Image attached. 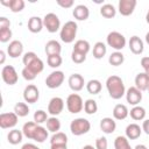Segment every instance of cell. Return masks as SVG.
<instances>
[{
    "label": "cell",
    "instance_id": "obj_1",
    "mask_svg": "<svg viewBox=\"0 0 149 149\" xmlns=\"http://www.w3.org/2000/svg\"><path fill=\"white\" fill-rule=\"evenodd\" d=\"M106 88L112 99H121L126 94V87L121 77L116 74H112L106 79Z\"/></svg>",
    "mask_w": 149,
    "mask_h": 149
},
{
    "label": "cell",
    "instance_id": "obj_2",
    "mask_svg": "<svg viewBox=\"0 0 149 149\" xmlns=\"http://www.w3.org/2000/svg\"><path fill=\"white\" fill-rule=\"evenodd\" d=\"M78 26L74 21H68L59 30V37L64 43H72L77 35Z\"/></svg>",
    "mask_w": 149,
    "mask_h": 149
},
{
    "label": "cell",
    "instance_id": "obj_3",
    "mask_svg": "<svg viewBox=\"0 0 149 149\" xmlns=\"http://www.w3.org/2000/svg\"><path fill=\"white\" fill-rule=\"evenodd\" d=\"M91 129V123L85 118H77L73 119L70 123V130L74 136H80L88 133Z\"/></svg>",
    "mask_w": 149,
    "mask_h": 149
},
{
    "label": "cell",
    "instance_id": "obj_4",
    "mask_svg": "<svg viewBox=\"0 0 149 149\" xmlns=\"http://www.w3.org/2000/svg\"><path fill=\"white\" fill-rule=\"evenodd\" d=\"M106 42H107L108 47L115 49L116 51L122 50L126 47V43H127L126 37L121 33H119V31H111V33H108V35L106 37Z\"/></svg>",
    "mask_w": 149,
    "mask_h": 149
},
{
    "label": "cell",
    "instance_id": "obj_5",
    "mask_svg": "<svg viewBox=\"0 0 149 149\" xmlns=\"http://www.w3.org/2000/svg\"><path fill=\"white\" fill-rule=\"evenodd\" d=\"M66 108L72 114H77V113L81 112L84 108V101H83L81 97L77 93L69 94L66 98Z\"/></svg>",
    "mask_w": 149,
    "mask_h": 149
},
{
    "label": "cell",
    "instance_id": "obj_6",
    "mask_svg": "<svg viewBox=\"0 0 149 149\" xmlns=\"http://www.w3.org/2000/svg\"><path fill=\"white\" fill-rule=\"evenodd\" d=\"M43 24L49 33H56L61 29V20L55 13H48L43 17Z\"/></svg>",
    "mask_w": 149,
    "mask_h": 149
},
{
    "label": "cell",
    "instance_id": "obj_7",
    "mask_svg": "<svg viewBox=\"0 0 149 149\" xmlns=\"http://www.w3.org/2000/svg\"><path fill=\"white\" fill-rule=\"evenodd\" d=\"M1 78L7 85H15L19 80V74L13 65H5L1 70Z\"/></svg>",
    "mask_w": 149,
    "mask_h": 149
},
{
    "label": "cell",
    "instance_id": "obj_8",
    "mask_svg": "<svg viewBox=\"0 0 149 149\" xmlns=\"http://www.w3.org/2000/svg\"><path fill=\"white\" fill-rule=\"evenodd\" d=\"M64 78H65V76H64V72H63V71H61V70H55V71H52V72L45 78V85H47L49 88H51V90L57 88V87H59V86L63 84Z\"/></svg>",
    "mask_w": 149,
    "mask_h": 149
},
{
    "label": "cell",
    "instance_id": "obj_9",
    "mask_svg": "<svg viewBox=\"0 0 149 149\" xmlns=\"http://www.w3.org/2000/svg\"><path fill=\"white\" fill-rule=\"evenodd\" d=\"M19 116L14 113V112H9V113H1L0 114V127L2 129H9V128H14L17 123Z\"/></svg>",
    "mask_w": 149,
    "mask_h": 149
},
{
    "label": "cell",
    "instance_id": "obj_10",
    "mask_svg": "<svg viewBox=\"0 0 149 149\" xmlns=\"http://www.w3.org/2000/svg\"><path fill=\"white\" fill-rule=\"evenodd\" d=\"M23 99L28 104H35L40 99V91L36 85L28 84L23 90Z\"/></svg>",
    "mask_w": 149,
    "mask_h": 149
},
{
    "label": "cell",
    "instance_id": "obj_11",
    "mask_svg": "<svg viewBox=\"0 0 149 149\" xmlns=\"http://www.w3.org/2000/svg\"><path fill=\"white\" fill-rule=\"evenodd\" d=\"M64 108V100L61 97H54L50 99L48 104V113L51 116H57L63 112Z\"/></svg>",
    "mask_w": 149,
    "mask_h": 149
},
{
    "label": "cell",
    "instance_id": "obj_12",
    "mask_svg": "<svg viewBox=\"0 0 149 149\" xmlns=\"http://www.w3.org/2000/svg\"><path fill=\"white\" fill-rule=\"evenodd\" d=\"M126 100L129 105L133 106H137L141 100H142V92L136 87V86H130L127 91H126Z\"/></svg>",
    "mask_w": 149,
    "mask_h": 149
},
{
    "label": "cell",
    "instance_id": "obj_13",
    "mask_svg": "<svg viewBox=\"0 0 149 149\" xmlns=\"http://www.w3.org/2000/svg\"><path fill=\"white\" fill-rule=\"evenodd\" d=\"M136 3V0H120L118 3V10L122 16H129L133 14Z\"/></svg>",
    "mask_w": 149,
    "mask_h": 149
},
{
    "label": "cell",
    "instance_id": "obj_14",
    "mask_svg": "<svg viewBox=\"0 0 149 149\" xmlns=\"http://www.w3.org/2000/svg\"><path fill=\"white\" fill-rule=\"evenodd\" d=\"M68 84H69V87L73 91V92H79L84 88V85H85V80H84V77L79 73H72L69 79H68Z\"/></svg>",
    "mask_w": 149,
    "mask_h": 149
},
{
    "label": "cell",
    "instance_id": "obj_15",
    "mask_svg": "<svg viewBox=\"0 0 149 149\" xmlns=\"http://www.w3.org/2000/svg\"><path fill=\"white\" fill-rule=\"evenodd\" d=\"M23 52V44L21 41L19 40H13L9 42L8 47H7V54L9 57L12 58H17L19 56H21Z\"/></svg>",
    "mask_w": 149,
    "mask_h": 149
},
{
    "label": "cell",
    "instance_id": "obj_16",
    "mask_svg": "<svg viewBox=\"0 0 149 149\" xmlns=\"http://www.w3.org/2000/svg\"><path fill=\"white\" fill-rule=\"evenodd\" d=\"M128 45H129L130 51L133 54H135V55H141L143 52V50H144V43H143V41L139 36H136V35H134V36H132L129 38Z\"/></svg>",
    "mask_w": 149,
    "mask_h": 149
},
{
    "label": "cell",
    "instance_id": "obj_17",
    "mask_svg": "<svg viewBox=\"0 0 149 149\" xmlns=\"http://www.w3.org/2000/svg\"><path fill=\"white\" fill-rule=\"evenodd\" d=\"M99 126H100V129L102 130V133H105V134H112L116 129V122H115V120L113 118H108V116L102 118L100 120Z\"/></svg>",
    "mask_w": 149,
    "mask_h": 149
},
{
    "label": "cell",
    "instance_id": "obj_18",
    "mask_svg": "<svg viewBox=\"0 0 149 149\" xmlns=\"http://www.w3.org/2000/svg\"><path fill=\"white\" fill-rule=\"evenodd\" d=\"M72 15L78 21H85L90 16V9L86 5H77L72 10Z\"/></svg>",
    "mask_w": 149,
    "mask_h": 149
},
{
    "label": "cell",
    "instance_id": "obj_19",
    "mask_svg": "<svg viewBox=\"0 0 149 149\" xmlns=\"http://www.w3.org/2000/svg\"><path fill=\"white\" fill-rule=\"evenodd\" d=\"M43 19H41L40 16H31L28 20V30L33 34L40 33L43 29Z\"/></svg>",
    "mask_w": 149,
    "mask_h": 149
},
{
    "label": "cell",
    "instance_id": "obj_20",
    "mask_svg": "<svg viewBox=\"0 0 149 149\" xmlns=\"http://www.w3.org/2000/svg\"><path fill=\"white\" fill-rule=\"evenodd\" d=\"M126 137L128 140H136L142 134V127H140L137 123H129L126 127Z\"/></svg>",
    "mask_w": 149,
    "mask_h": 149
},
{
    "label": "cell",
    "instance_id": "obj_21",
    "mask_svg": "<svg viewBox=\"0 0 149 149\" xmlns=\"http://www.w3.org/2000/svg\"><path fill=\"white\" fill-rule=\"evenodd\" d=\"M44 51L47 54V56H51V55H61V51H62V47H61V43L56 40H50L47 42L45 44V48H44Z\"/></svg>",
    "mask_w": 149,
    "mask_h": 149
},
{
    "label": "cell",
    "instance_id": "obj_22",
    "mask_svg": "<svg viewBox=\"0 0 149 149\" xmlns=\"http://www.w3.org/2000/svg\"><path fill=\"white\" fill-rule=\"evenodd\" d=\"M129 115V111L126 105L123 104H118L113 108V118L115 120H125Z\"/></svg>",
    "mask_w": 149,
    "mask_h": 149
},
{
    "label": "cell",
    "instance_id": "obj_23",
    "mask_svg": "<svg viewBox=\"0 0 149 149\" xmlns=\"http://www.w3.org/2000/svg\"><path fill=\"white\" fill-rule=\"evenodd\" d=\"M135 86L142 92L149 87V77L144 72H139L135 77Z\"/></svg>",
    "mask_w": 149,
    "mask_h": 149
},
{
    "label": "cell",
    "instance_id": "obj_24",
    "mask_svg": "<svg viewBox=\"0 0 149 149\" xmlns=\"http://www.w3.org/2000/svg\"><path fill=\"white\" fill-rule=\"evenodd\" d=\"M1 5L3 6H7L13 13H20L24 6H26V2L23 0H8V1H1Z\"/></svg>",
    "mask_w": 149,
    "mask_h": 149
},
{
    "label": "cell",
    "instance_id": "obj_25",
    "mask_svg": "<svg viewBox=\"0 0 149 149\" xmlns=\"http://www.w3.org/2000/svg\"><path fill=\"white\" fill-rule=\"evenodd\" d=\"M22 139H23L22 130H19V129H15V128L12 129V130H9V133L7 134V141L10 144H13V146L21 143L22 142Z\"/></svg>",
    "mask_w": 149,
    "mask_h": 149
},
{
    "label": "cell",
    "instance_id": "obj_26",
    "mask_svg": "<svg viewBox=\"0 0 149 149\" xmlns=\"http://www.w3.org/2000/svg\"><path fill=\"white\" fill-rule=\"evenodd\" d=\"M37 123L35 121H28L23 125L22 127V133H23V136H26L27 139H30L33 140L34 137V134H35V130L37 128Z\"/></svg>",
    "mask_w": 149,
    "mask_h": 149
},
{
    "label": "cell",
    "instance_id": "obj_27",
    "mask_svg": "<svg viewBox=\"0 0 149 149\" xmlns=\"http://www.w3.org/2000/svg\"><path fill=\"white\" fill-rule=\"evenodd\" d=\"M106 52H107V47H106V44L104 43V42H97L94 45H93V51H92V54H93V57L95 58V59H101L105 55H106Z\"/></svg>",
    "mask_w": 149,
    "mask_h": 149
},
{
    "label": "cell",
    "instance_id": "obj_28",
    "mask_svg": "<svg viewBox=\"0 0 149 149\" xmlns=\"http://www.w3.org/2000/svg\"><path fill=\"white\" fill-rule=\"evenodd\" d=\"M146 114H147L146 109H144L142 106H139V105H137V106H134V107L130 109V112H129L130 118H132L133 120H135V121L144 120Z\"/></svg>",
    "mask_w": 149,
    "mask_h": 149
},
{
    "label": "cell",
    "instance_id": "obj_29",
    "mask_svg": "<svg viewBox=\"0 0 149 149\" xmlns=\"http://www.w3.org/2000/svg\"><path fill=\"white\" fill-rule=\"evenodd\" d=\"M48 132L49 130H47V128H44L43 126L38 125L37 128H36V130H35V134H34L33 140L36 141V142H38V143H43L48 139Z\"/></svg>",
    "mask_w": 149,
    "mask_h": 149
},
{
    "label": "cell",
    "instance_id": "obj_30",
    "mask_svg": "<svg viewBox=\"0 0 149 149\" xmlns=\"http://www.w3.org/2000/svg\"><path fill=\"white\" fill-rule=\"evenodd\" d=\"M101 87H102V85H101L100 80H98V79H91L86 84V90H87V92L90 94H98V93H100Z\"/></svg>",
    "mask_w": 149,
    "mask_h": 149
},
{
    "label": "cell",
    "instance_id": "obj_31",
    "mask_svg": "<svg viewBox=\"0 0 149 149\" xmlns=\"http://www.w3.org/2000/svg\"><path fill=\"white\" fill-rule=\"evenodd\" d=\"M100 14L106 19H112L116 15V9L112 3H105L100 8Z\"/></svg>",
    "mask_w": 149,
    "mask_h": 149
},
{
    "label": "cell",
    "instance_id": "obj_32",
    "mask_svg": "<svg viewBox=\"0 0 149 149\" xmlns=\"http://www.w3.org/2000/svg\"><path fill=\"white\" fill-rule=\"evenodd\" d=\"M125 62V56L121 51H114L108 57V63L113 66H119Z\"/></svg>",
    "mask_w": 149,
    "mask_h": 149
},
{
    "label": "cell",
    "instance_id": "obj_33",
    "mask_svg": "<svg viewBox=\"0 0 149 149\" xmlns=\"http://www.w3.org/2000/svg\"><path fill=\"white\" fill-rule=\"evenodd\" d=\"M30 109L29 106L26 102H16L14 106V113L19 116V118H24L29 114Z\"/></svg>",
    "mask_w": 149,
    "mask_h": 149
},
{
    "label": "cell",
    "instance_id": "obj_34",
    "mask_svg": "<svg viewBox=\"0 0 149 149\" xmlns=\"http://www.w3.org/2000/svg\"><path fill=\"white\" fill-rule=\"evenodd\" d=\"M45 123H47V129L51 133H57L61 129V121L57 116H50Z\"/></svg>",
    "mask_w": 149,
    "mask_h": 149
},
{
    "label": "cell",
    "instance_id": "obj_35",
    "mask_svg": "<svg viewBox=\"0 0 149 149\" xmlns=\"http://www.w3.org/2000/svg\"><path fill=\"white\" fill-rule=\"evenodd\" d=\"M90 49H91V45H90V43L86 40H78V41L74 42L73 50H76L78 52H81L84 55H87V52L90 51Z\"/></svg>",
    "mask_w": 149,
    "mask_h": 149
},
{
    "label": "cell",
    "instance_id": "obj_36",
    "mask_svg": "<svg viewBox=\"0 0 149 149\" xmlns=\"http://www.w3.org/2000/svg\"><path fill=\"white\" fill-rule=\"evenodd\" d=\"M114 148L115 149H133L130 147L129 140L126 136H122V135H119V136L115 137V140H114Z\"/></svg>",
    "mask_w": 149,
    "mask_h": 149
},
{
    "label": "cell",
    "instance_id": "obj_37",
    "mask_svg": "<svg viewBox=\"0 0 149 149\" xmlns=\"http://www.w3.org/2000/svg\"><path fill=\"white\" fill-rule=\"evenodd\" d=\"M26 68H28L29 70H31L35 74H38V73H41L42 71H43V69H44V63H43V61L40 58V57H37L36 59H34L28 66H26Z\"/></svg>",
    "mask_w": 149,
    "mask_h": 149
},
{
    "label": "cell",
    "instance_id": "obj_38",
    "mask_svg": "<svg viewBox=\"0 0 149 149\" xmlns=\"http://www.w3.org/2000/svg\"><path fill=\"white\" fill-rule=\"evenodd\" d=\"M68 143V136L63 132L54 133V135L50 139V144H66Z\"/></svg>",
    "mask_w": 149,
    "mask_h": 149
},
{
    "label": "cell",
    "instance_id": "obj_39",
    "mask_svg": "<svg viewBox=\"0 0 149 149\" xmlns=\"http://www.w3.org/2000/svg\"><path fill=\"white\" fill-rule=\"evenodd\" d=\"M84 111L88 115L95 114L97 111H98V104H97V101L94 99H87L84 102Z\"/></svg>",
    "mask_w": 149,
    "mask_h": 149
},
{
    "label": "cell",
    "instance_id": "obj_40",
    "mask_svg": "<svg viewBox=\"0 0 149 149\" xmlns=\"http://www.w3.org/2000/svg\"><path fill=\"white\" fill-rule=\"evenodd\" d=\"M47 63H48V65L50 68L56 69V68H58V66L62 65L63 58H62L61 55H51V56H48L47 57Z\"/></svg>",
    "mask_w": 149,
    "mask_h": 149
},
{
    "label": "cell",
    "instance_id": "obj_41",
    "mask_svg": "<svg viewBox=\"0 0 149 149\" xmlns=\"http://www.w3.org/2000/svg\"><path fill=\"white\" fill-rule=\"evenodd\" d=\"M48 112L43 111V109H37L35 113H34V121L37 123V125H42L44 122H47V120L49 119L48 118Z\"/></svg>",
    "mask_w": 149,
    "mask_h": 149
},
{
    "label": "cell",
    "instance_id": "obj_42",
    "mask_svg": "<svg viewBox=\"0 0 149 149\" xmlns=\"http://www.w3.org/2000/svg\"><path fill=\"white\" fill-rule=\"evenodd\" d=\"M71 59L76 64H81V63H84L86 61V55H84L81 52H78L76 50H72V52H71Z\"/></svg>",
    "mask_w": 149,
    "mask_h": 149
},
{
    "label": "cell",
    "instance_id": "obj_43",
    "mask_svg": "<svg viewBox=\"0 0 149 149\" xmlns=\"http://www.w3.org/2000/svg\"><path fill=\"white\" fill-rule=\"evenodd\" d=\"M37 58V55L34 52V51H28V52H26L24 55H23V57H22V63L24 64V66H28L34 59H36Z\"/></svg>",
    "mask_w": 149,
    "mask_h": 149
},
{
    "label": "cell",
    "instance_id": "obj_44",
    "mask_svg": "<svg viewBox=\"0 0 149 149\" xmlns=\"http://www.w3.org/2000/svg\"><path fill=\"white\" fill-rule=\"evenodd\" d=\"M12 35H13V33H12L10 28L0 29V42H2V43L8 42V41L12 38Z\"/></svg>",
    "mask_w": 149,
    "mask_h": 149
},
{
    "label": "cell",
    "instance_id": "obj_45",
    "mask_svg": "<svg viewBox=\"0 0 149 149\" xmlns=\"http://www.w3.org/2000/svg\"><path fill=\"white\" fill-rule=\"evenodd\" d=\"M21 74H22V77H23L26 80H28V81H31V80H34V79L37 77V74H35L31 70H29V69H28V68H26V66L22 69Z\"/></svg>",
    "mask_w": 149,
    "mask_h": 149
},
{
    "label": "cell",
    "instance_id": "obj_46",
    "mask_svg": "<svg viewBox=\"0 0 149 149\" xmlns=\"http://www.w3.org/2000/svg\"><path fill=\"white\" fill-rule=\"evenodd\" d=\"M108 148V141L105 136H100L95 140V149H107Z\"/></svg>",
    "mask_w": 149,
    "mask_h": 149
},
{
    "label": "cell",
    "instance_id": "obj_47",
    "mask_svg": "<svg viewBox=\"0 0 149 149\" xmlns=\"http://www.w3.org/2000/svg\"><path fill=\"white\" fill-rule=\"evenodd\" d=\"M141 66L143 68L144 73L149 77V57H148V56L141 58Z\"/></svg>",
    "mask_w": 149,
    "mask_h": 149
},
{
    "label": "cell",
    "instance_id": "obj_48",
    "mask_svg": "<svg viewBox=\"0 0 149 149\" xmlns=\"http://www.w3.org/2000/svg\"><path fill=\"white\" fill-rule=\"evenodd\" d=\"M73 0H57V5L62 8H70L73 6Z\"/></svg>",
    "mask_w": 149,
    "mask_h": 149
},
{
    "label": "cell",
    "instance_id": "obj_49",
    "mask_svg": "<svg viewBox=\"0 0 149 149\" xmlns=\"http://www.w3.org/2000/svg\"><path fill=\"white\" fill-rule=\"evenodd\" d=\"M7 28H10V21L7 17L1 16L0 17V29H7Z\"/></svg>",
    "mask_w": 149,
    "mask_h": 149
},
{
    "label": "cell",
    "instance_id": "obj_50",
    "mask_svg": "<svg viewBox=\"0 0 149 149\" xmlns=\"http://www.w3.org/2000/svg\"><path fill=\"white\" fill-rule=\"evenodd\" d=\"M142 130H143L147 135H149V119H146V120L143 121V123H142Z\"/></svg>",
    "mask_w": 149,
    "mask_h": 149
},
{
    "label": "cell",
    "instance_id": "obj_51",
    "mask_svg": "<svg viewBox=\"0 0 149 149\" xmlns=\"http://www.w3.org/2000/svg\"><path fill=\"white\" fill-rule=\"evenodd\" d=\"M21 149H40V148L36 144H34V143H24L21 147Z\"/></svg>",
    "mask_w": 149,
    "mask_h": 149
},
{
    "label": "cell",
    "instance_id": "obj_52",
    "mask_svg": "<svg viewBox=\"0 0 149 149\" xmlns=\"http://www.w3.org/2000/svg\"><path fill=\"white\" fill-rule=\"evenodd\" d=\"M50 149H68L66 144H51Z\"/></svg>",
    "mask_w": 149,
    "mask_h": 149
},
{
    "label": "cell",
    "instance_id": "obj_53",
    "mask_svg": "<svg viewBox=\"0 0 149 149\" xmlns=\"http://www.w3.org/2000/svg\"><path fill=\"white\" fill-rule=\"evenodd\" d=\"M6 61V54L3 50H0V64H3Z\"/></svg>",
    "mask_w": 149,
    "mask_h": 149
},
{
    "label": "cell",
    "instance_id": "obj_54",
    "mask_svg": "<svg viewBox=\"0 0 149 149\" xmlns=\"http://www.w3.org/2000/svg\"><path fill=\"white\" fill-rule=\"evenodd\" d=\"M134 149H148V148H147V146H144V144H137V146H135Z\"/></svg>",
    "mask_w": 149,
    "mask_h": 149
},
{
    "label": "cell",
    "instance_id": "obj_55",
    "mask_svg": "<svg viewBox=\"0 0 149 149\" xmlns=\"http://www.w3.org/2000/svg\"><path fill=\"white\" fill-rule=\"evenodd\" d=\"M83 149H95V147H93V146H91V144H86V146L83 147Z\"/></svg>",
    "mask_w": 149,
    "mask_h": 149
},
{
    "label": "cell",
    "instance_id": "obj_56",
    "mask_svg": "<svg viewBox=\"0 0 149 149\" xmlns=\"http://www.w3.org/2000/svg\"><path fill=\"white\" fill-rule=\"evenodd\" d=\"M146 42H147V44H149V31L146 34Z\"/></svg>",
    "mask_w": 149,
    "mask_h": 149
},
{
    "label": "cell",
    "instance_id": "obj_57",
    "mask_svg": "<svg viewBox=\"0 0 149 149\" xmlns=\"http://www.w3.org/2000/svg\"><path fill=\"white\" fill-rule=\"evenodd\" d=\"M146 21H147V23L149 24V9H148V12H147V15H146Z\"/></svg>",
    "mask_w": 149,
    "mask_h": 149
},
{
    "label": "cell",
    "instance_id": "obj_58",
    "mask_svg": "<svg viewBox=\"0 0 149 149\" xmlns=\"http://www.w3.org/2000/svg\"><path fill=\"white\" fill-rule=\"evenodd\" d=\"M148 92H149V87H148Z\"/></svg>",
    "mask_w": 149,
    "mask_h": 149
}]
</instances>
